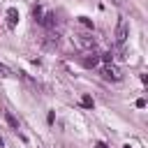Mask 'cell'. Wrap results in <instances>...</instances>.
Segmentation results:
<instances>
[{
  "label": "cell",
  "mask_w": 148,
  "mask_h": 148,
  "mask_svg": "<svg viewBox=\"0 0 148 148\" xmlns=\"http://www.w3.org/2000/svg\"><path fill=\"white\" fill-rule=\"evenodd\" d=\"M102 76H104L106 81H120V79H123L120 69H118L116 65H111V62H106V65L102 67Z\"/></svg>",
  "instance_id": "cell-1"
},
{
  "label": "cell",
  "mask_w": 148,
  "mask_h": 148,
  "mask_svg": "<svg viewBox=\"0 0 148 148\" xmlns=\"http://www.w3.org/2000/svg\"><path fill=\"white\" fill-rule=\"evenodd\" d=\"M127 35H130L127 21H125V18H118V25H116V42H118V44H125Z\"/></svg>",
  "instance_id": "cell-2"
},
{
  "label": "cell",
  "mask_w": 148,
  "mask_h": 148,
  "mask_svg": "<svg viewBox=\"0 0 148 148\" xmlns=\"http://www.w3.org/2000/svg\"><path fill=\"white\" fill-rule=\"evenodd\" d=\"M97 62H99V53H97V51H88V53L81 58V65L88 67V69H90V67H97Z\"/></svg>",
  "instance_id": "cell-3"
},
{
  "label": "cell",
  "mask_w": 148,
  "mask_h": 148,
  "mask_svg": "<svg viewBox=\"0 0 148 148\" xmlns=\"http://www.w3.org/2000/svg\"><path fill=\"white\" fill-rule=\"evenodd\" d=\"M16 23H18V9H16V7H9V9H7V25L14 28Z\"/></svg>",
  "instance_id": "cell-4"
},
{
  "label": "cell",
  "mask_w": 148,
  "mask_h": 148,
  "mask_svg": "<svg viewBox=\"0 0 148 148\" xmlns=\"http://www.w3.org/2000/svg\"><path fill=\"white\" fill-rule=\"evenodd\" d=\"M2 116H5V120H7V125L14 130V132H18V120L14 118V113L12 111H2Z\"/></svg>",
  "instance_id": "cell-5"
},
{
  "label": "cell",
  "mask_w": 148,
  "mask_h": 148,
  "mask_svg": "<svg viewBox=\"0 0 148 148\" xmlns=\"http://www.w3.org/2000/svg\"><path fill=\"white\" fill-rule=\"evenodd\" d=\"M58 42H60V35H58V32H56V35H53V32H49V35H46V39H44V44H46L49 49L58 46Z\"/></svg>",
  "instance_id": "cell-6"
},
{
  "label": "cell",
  "mask_w": 148,
  "mask_h": 148,
  "mask_svg": "<svg viewBox=\"0 0 148 148\" xmlns=\"http://www.w3.org/2000/svg\"><path fill=\"white\" fill-rule=\"evenodd\" d=\"M0 76H2V79H9V76H14V72H12L5 62H0Z\"/></svg>",
  "instance_id": "cell-7"
},
{
  "label": "cell",
  "mask_w": 148,
  "mask_h": 148,
  "mask_svg": "<svg viewBox=\"0 0 148 148\" xmlns=\"http://www.w3.org/2000/svg\"><path fill=\"white\" fill-rule=\"evenodd\" d=\"M81 106H86V109H92V106H95L92 97H90V95H83V97H81Z\"/></svg>",
  "instance_id": "cell-8"
},
{
  "label": "cell",
  "mask_w": 148,
  "mask_h": 148,
  "mask_svg": "<svg viewBox=\"0 0 148 148\" xmlns=\"http://www.w3.org/2000/svg\"><path fill=\"white\" fill-rule=\"evenodd\" d=\"M79 23H81V25H86V28H90V30H92V21H90V18H88V16H79Z\"/></svg>",
  "instance_id": "cell-9"
},
{
  "label": "cell",
  "mask_w": 148,
  "mask_h": 148,
  "mask_svg": "<svg viewBox=\"0 0 148 148\" xmlns=\"http://www.w3.org/2000/svg\"><path fill=\"white\" fill-rule=\"evenodd\" d=\"M136 106H139V109H143V106H146V99H143V97H139V99H136Z\"/></svg>",
  "instance_id": "cell-10"
},
{
  "label": "cell",
  "mask_w": 148,
  "mask_h": 148,
  "mask_svg": "<svg viewBox=\"0 0 148 148\" xmlns=\"http://www.w3.org/2000/svg\"><path fill=\"white\" fill-rule=\"evenodd\" d=\"M92 148H109V146H106V143H104V141H97V143H95V146H92Z\"/></svg>",
  "instance_id": "cell-11"
},
{
  "label": "cell",
  "mask_w": 148,
  "mask_h": 148,
  "mask_svg": "<svg viewBox=\"0 0 148 148\" xmlns=\"http://www.w3.org/2000/svg\"><path fill=\"white\" fill-rule=\"evenodd\" d=\"M2 146H5V141H2V136H0V148H2Z\"/></svg>",
  "instance_id": "cell-12"
},
{
  "label": "cell",
  "mask_w": 148,
  "mask_h": 148,
  "mask_svg": "<svg viewBox=\"0 0 148 148\" xmlns=\"http://www.w3.org/2000/svg\"><path fill=\"white\" fill-rule=\"evenodd\" d=\"M123 148H132V146H130V143H125V146H123Z\"/></svg>",
  "instance_id": "cell-13"
}]
</instances>
